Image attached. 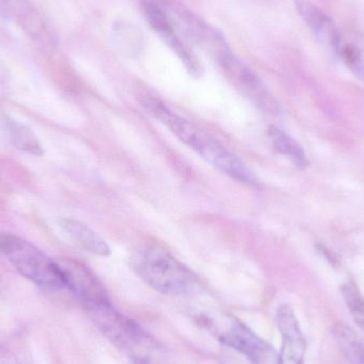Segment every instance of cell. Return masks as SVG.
<instances>
[{"mask_svg": "<svg viewBox=\"0 0 364 364\" xmlns=\"http://www.w3.org/2000/svg\"><path fill=\"white\" fill-rule=\"evenodd\" d=\"M134 269L139 277L162 294H191L198 287L196 275L168 250L153 246L136 255Z\"/></svg>", "mask_w": 364, "mask_h": 364, "instance_id": "6da1fadb", "label": "cell"}, {"mask_svg": "<svg viewBox=\"0 0 364 364\" xmlns=\"http://www.w3.org/2000/svg\"><path fill=\"white\" fill-rule=\"evenodd\" d=\"M276 324L282 336V350L278 364H304L307 343L291 306L284 304L278 307Z\"/></svg>", "mask_w": 364, "mask_h": 364, "instance_id": "30bf717a", "label": "cell"}, {"mask_svg": "<svg viewBox=\"0 0 364 364\" xmlns=\"http://www.w3.org/2000/svg\"><path fill=\"white\" fill-rule=\"evenodd\" d=\"M342 296L350 310L353 320L364 335V297L354 282H346L341 288Z\"/></svg>", "mask_w": 364, "mask_h": 364, "instance_id": "ac0fdd59", "label": "cell"}, {"mask_svg": "<svg viewBox=\"0 0 364 364\" xmlns=\"http://www.w3.org/2000/svg\"><path fill=\"white\" fill-rule=\"evenodd\" d=\"M333 339L340 352L352 364H364V342L348 325L338 323L333 328Z\"/></svg>", "mask_w": 364, "mask_h": 364, "instance_id": "9a60e30c", "label": "cell"}, {"mask_svg": "<svg viewBox=\"0 0 364 364\" xmlns=\"http://www.w3.org/2000/svg\"><path fill=\"white\" fill-rule=\"evenodd\" d=\"M141 105L147 113H149L151 117H155L158 121L161 122L181 142H183L190 149H192L193 145L196 142L197 138L203 132V130L199 129L194 124L191 123L188 119L171 110L166 105L160 102L157 98L147 96V97L141 100Z\"/></svg>", "mask_w": 364, "mask_h": 364, "instance_id": "7c38bea8", "label": "cell"}, {"mask_svg": "<svg viewBox=\"0 0 364 364\" xmlns=\"http://www.w3.org/2000/svg\"><path fill=\"white\" fill-rule=\"evenodd\" d=\"M335 53L364 83V34L356 30L340 31Z\"/></svg>", "mask_w": 364, "mask_h": 364, "instance_id": "4fadbf2b", "label": "cell"}, {"mask_svg": "<svg viewBox=\"0 0 364 364\" xmlns=\"http://www.w3.org/2000/svg\"><path fill=\"white\" fill-rule=\"evenodd\" d=\"M97 328L123 350L134 364H149L156 348L151 336L132 318L115 309L110 301L87 311Z\"/></svg>", "mask_w": 364, "mask_h": 364, "instance_id": "7a4b0ae2", "label": "cell"}, {"mask_svg": "<svg viewBox=\"0 0 364 364\" xmlns=\"http://www.w3.org/2000/svg\"><path fill=\"white\" fill-rule=\"evenodd\" d=\"M0 254L9 259L23 277L47 289H65L60 263L40 248L12 233H0Z\"/></svg>", "mask_w": 364, "mask_h": 364, "instance_id": "3957f363", "label": "cell"}, {"mask_svg": "<svg viewBox=\"0 0 364 364\" xmlns=\"http://www.w3.org/2000/svg\"><path fill=\"white\" fill-rule=\"evenodd\" d=\"M294 6L316 40L335 53L340 30L333 18L311 0H294Z\"/></svg>", "mask_w": 364, "mask_h": 364, "instance_id": "8fae6325", "label": "cell"}, {"mask_svg": "<svg viewBox=\"0 0 364 364\" xmlns=\"http://www.w3.org/2000/svg\"><path fill=\"white\" fill-rule=\"evenodd\" d=\"M267 134H269L274 149L280 155L288 158L297 168H307L308 164H309L307 156H306L303 147L292 136H289L284 130L279 129V128L275 127V126H271Z\"/></svg>", "mask_w": 364, "mask_h": 364, "instance_id": "2e32d148", "label": "cell"}, {"mask_svg": "<svg viewBox=\"0 0 364 364\" xmlns=\"http://www.w3.org/2000/svg\"><path fill=\"white\" fill-rule=\"evenodd\" d=\"M6 130H8L11 142L16 149L38 157H41L44 154V149L38 136L27 126L14 119H8Z\"/></svg>", "mask_w": 364, "mask_h": 364, "instance_id": "e0dca14e", "label": "cell"}, {"mask_svg": "<svg viewBox=\"0 0 364 364\" xmlns=\"http://www.w3.org/2000/svg\"><path fill=\"white\" fill-rule=\"evenodd\" d=\"M144 12L154 31L178 57L188 74L195 78H200L203 74V64L193 49L182 40L176 25L173 23L166 11L155 2L149 1L144 4Z\"/></svg>", "mask_w": 364, "mask_h": 364, "instance_id": "5b68a950", "label": "cell"}, {"mask_svg": "<svg viewBox=\"0 0 364 364\" xmlns=\"http://www.w3.org/2000/svg\"><path fill=\"white\" fill-rule=\"evenodd\" d=\"M66 290L70 291L85 311L109 301L106 289L85 265L73 260L60 262Z\"/></svg>", "mask_w": 364, "mask_h": 364, "instance_id": "ba28073f", "label": "cell"}, {"mask_svg": "<svg viewBox=\"0 0 364 364\" xmlns=\"http://www.w3.org/2000/svg\"><path fill=\"white\" fill-rule=\"evenodd\" d=\"M0 364H21L9 348L0 346Z\"/></svg>", "mask_w": 364, "mask_h": 364, "instance_id": "d6986e66", "label": "cell"}, {"mask_svg": "<svg viewBox=\"0 0 364 364\" xmlns=\"http://www.w3.org/2000/svg\"><path fill=\"white\" fill-rule=\"evenodd\" d=\"M203 324L215 333L222 343L243 355L252 364H278L279 354L273 346L235 318L208 320Z\"/></svg>", "mask_w": 364, "mask_h": 364, "instance_id": "277c9868", "label": "cell"}, {"mask_svg": "<svg viewBox=\"0 0 364 364\" xmlns=\"http://www.w3.org/2000/svg\"><path fill=\"white\" fill-rule=\"evenodd\" d=\"M0 16L16 23L40 46L55 45L48 23L29 0H0Z\"/></svg>", "mask_w": 364, "mask_h": 364, "instance_id": "52a82bcc", "label": "cell"}, {"mask_svg": "<svg viewBox=\"0 0 364 364\" xmlns=\"http://www.w3.org/2000/svg\"><path fill=\"white\" fill-rule=\"evenodd\" d=\"M61 226L74 243L85 252L100 257H107L111 254L108 243L85 223L74 218H63L61 220Z\"/></svg>", "mask_w": 364, "mask_h": 364, "instance_id": "5bb4252c", "label": "cell"}, {"mask_svg": "<svg viewBox=\"0 0 364 364\" xmlns=\"http://www.w3.org/2000/svg\"><path fill=\"white\" fill-rule=\"evenodd\" d=\"M194 151L208 164L230 178L248 186H260L261 182L258 177L247 166L209 134L203 136Z\"/></svg>", "mask_w": 364, "mask_h": 364, "instance_id": "9c48e42d", "label": "cell"}, {"mask_svg": "<svg viewBox=\"0 0 364 364\" xmlns=\"http://www.w3.org/2000/svg\"><path fill=\"white\" fill-rule=\"evenodd\" d=\"M220 70L224 73L233 87L250 100L255 106L271 114H276L279 111V106L275 98L269 93L262 81L247 68L243 62L240 61L235 55H231L228 61L220 64Z\"/></svg>", "mask_w": 364, "mask_h": 364, "instance_id": "8992f818", "label": "cell"}]
</instances>
